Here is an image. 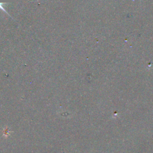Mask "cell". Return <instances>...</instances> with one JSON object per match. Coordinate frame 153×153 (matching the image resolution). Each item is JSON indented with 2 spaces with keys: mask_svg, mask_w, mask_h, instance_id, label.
I'll return each instance as SVG.
<instances>
[{
  "mask_svg": "<svg viewBox=\"0 0 153 153\" xmlns=\"http://www.w3.org/2000/svg\"><path fill=\"white\" fill-rule=\"evenodd\" d=\"M4 4H6V3H4V2H0V9H1V10H2L5 13H6L8 15H9L10 16V14L7 12V11L5 10V8L2 7V5Z\"/></svg>",
  "mask_w": 153,
  "mask_h": 153,
  "instance_id": "obj_1",
  "label": "cell"
}]
</instances>
